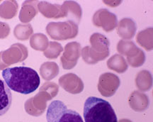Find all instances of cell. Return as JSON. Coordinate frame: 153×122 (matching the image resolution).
<instances>
[{
    "label": "cell",
    "instance_id": "3957f363",
    "mask_svg": "<svg viewBox=\"0 0 153 122\" xmlns=\"http://www.w3.org/2000/svg\"><path fill=\"white\" fill-rule=\"evenodd\" d=\"M46 119L47 122H84L78 112L69 109L60 100H54L49 104Z\"/></svg>",
    "mask_w": 153,
    "mask_h": 122
},
{
    "label": "cell",
    "instance_id": "e0dca14e",
    "mask_svg": "<svg viewBox=\"0 0 153 122\" xmlns=\"http://www.w3.org/2000/svg\"><path fill=\"white\" fill-rule=\"evenodd\" d=\"M107 67L108 69L114 70L118 73H123L128 68V64L123 56L115 54L107 60Z\"/></svg>",
    "mask_w": 153,
    "mask_h": 122
},
{
    "label": "cell",
    "instance_id": "d6986e66",
    "mask_svg": "<svg viewBox=\"0 0 153 122\" xmlns=\"http://www.w3.org/2000/svg\"><path fill=\"white\" fill-rule=\"evenodd\" d=\"M18 8L16 1H4L0 4V17L4 19H11L16 15Z\"/></svg>",
    "mask_w": 153,
    "mask_h": 122
},
{
    "label": "cell",
    "instance_id": "ba28073f",
    "mask_svg": "<svg viewBox=\"0 0 153 122\" xmlns=\"http://www.w3.org/2000/svg\"><path fill=\"white\" fill-rule=\"evenodd\" d=\"M120 85V80L117 75L111 72L102 74L99 77V89L105 96L114 94Z\"/></svg>",
    "mask_w": 153,
    "mask_h": 122
},
{
    "label": "cell",
    "instance_id": "484cf974",
    "mask_svg": "<svg viewBox=\"0 0 153 122\" xmlns=\"http://www.w3.org/2000/svg\"><path fill=\"white\" fill-rule=\"evenodd\" d=\"M145 54L144 51L139 48L137 52L134 56L126 59L127 63L133 68H139L142 66L145 62Z\"/></svg>",
    "mask_w": 153,
    "mask_h": 122
},
{
    "label": "cell",
    "instance_id": "6da1fadb",
    "mask_svg": "<svg viewBox=\"0 0 153 122\" xmlns=\"http://www.w3.org/2000/svg\"><path fill=\"white\" fill-rule=\"evenodd\" d=\"M2 77L9 89L23 94L35 92L41 83L38 72L25 66L6 68L2 71Z\"/></svg>",
    "mask_w": 153,
    "mask_h": 122
},
{
    "label": "cell",
    "instance_id": "30bf717a",
    "mask_svg": "<svg viewBox=\"0 0 153 122\" xmlns=\"http://www.w3.org/2000/svg\"><path fill=\"white\" fill-rule=\"evenodd\" d=\"M59 83L65 90L71 93H78L83 89V83L77 75L73 73H68L59 79Z\"/></svg>",
    "mask_w": 153,
    "mask_h": 122
},
{
    "label": "cell",
    "instance_id": "d4e9b609",
    "mask_svg": "<svg viewBox=\"0 0 153 122\" xmlns=\"http://www.w3.org/2000/svg\"><path fill=\"white\" fill-rule=\"evenodd\" d=\"M63 48L60 43L55 41L49 42L48 47L45 51H43V55L48 59H55L60 56L62 52Z\"/></svg>",
    "mask_w": 153,
    "mask_h": 122
},
{
    "label": "cell",
    "instance_id": "cb8c5ba5",
    "mask_svg": "<svg viewBox=\"0 0 153 122\" xmlns=\"http://www.w3.org/2000/svg\"><path fill=\"white\" fill-rule=\"evenodd\" d=\"M33 33V29L30 24H18L14 29V35L16 39L20 41H26Z\"/></svg>",
    "mask_w": 153,
    "mask_h": 122
},
{
    "label": "cell",
    "instance_id": "8fae6325",
    "mask_svg": "<svg viewBox=\"0 0 153 122\" xmlns=\"http://www.w3.org/2000/svg\"><path fill=\"white\" fill-rule=\"evenodd\" d=\"M137 30L135 22L130 18H124L118 23L117 33L123 40H130L135 36Z\"/></svg>",
    "mask_w": 153,
    "mask_h": 122
},
{
    "label": "cell",
    "instance_id": "ac0fdd59",
    "mask_svg": "<svg viewBox=\"0 0 153 122\" xmlns=\"http://www.w3.org/2000/svg\"><path fill=\"white\" fill-rule=\"evenodd\" d=\"M136 40L137 43L144 48L146 51H150L153 49V28L149 27L141 30L137 33Z\"/></svg>",
    "mask_w": 153,
    "mask_h": 122
},
{
    "label": "cell",
    "instance_id": "8992f818",
    "mask_svg": "<svg viewBox=\"0 0 153 122\" xmlns=\"http://www.w3.org/2000/svg\"><path fill=\"white\" fill-rule=\"evenodd\" d=\"M94 25L102 28L105 31L111 32L117 27L118 19L116 14L106 9H100L97 11L92 18Z\"/></svg>",
    "mask_w": 153,
    "mask_h": 122
},
{
    "label": "cell",
    "instance_id": "83f0119b",
    "mask_svg": "<svg viewBox=\"0 0 153 122\" xmlns=\"http://www.w3.org/2000/svg\"><path fill=\"white\" fill-rule=\"evenodd\" d=\"M1 54H2V51H1V52H0V70L6 69V68H7V67L2 62V60H1Z\"/></svg>",
    "mask_w": 153,
    "mask_h": 122
},
{
    "label": "cell",
    "instance_id": "44dd1931",
    "mask_svg": "<svg viewBox=\"0 0 153 122\" xmlns=\"http://www.w3.org/2000/svg\"><path fill=\"white\" fill-rule=\"evenodd\" d=\"M117 51L120 56H126L130 58L136 53L139 50V48L136 46L133 41L120 40L117 44Z\"/></svg>",
    "mask_w": 153,
    "mask_h": 122
},
{
    "label": "cell",
    "instance_id": "277c9868",
    "mask_svg": "<svg viewBox=\"0 0 153 122\" xmlns=\"http://www.w3.org/2000/svg\"><path fill=\"white\" fill-rule=\"evenodd\" d=\"M47 33L51 39L56 41H65L75 38L78 34L79 27L73 21L50 22L46 26Z\"/></svg>",
    "mask_w": 153,
    "mask_h": 122
},
{
    "label": "cell",
    "instance_id": "4316f807",
    "mask_svg": "<svg viewBox=\"0 0 153 122\" xmlns=\"http://www.w3.org/2000/svg\"><path fill=\"white\" fill-rule=\"evenodd\" d=\"M10 33V27L6 22H0V39H6Z\"/></svg>",
    "mask_w": 153,
    "mask_h": 122
},
{
    "label": "cell",
    "instance_id": "9a60e30c",
    "mask_svg": "<svg viewBox=\"0 0 153 122\" xmlns=\"http://www.w3.org/2000/svg\"><path fill=\"white\" fill-rule=\"evenodd\" d=\"M89 42L91 43L90 47L97 53L109 52V40L103 34L99 33H93L89 39Z\"/></svg>",
    "mask_w": 153,
    "mask_h": 122
},
{
    "label": "cell",
    "instance_id": "4fadbf2b",
    "mask_svg": "<svg viewBox=\"0 0 153 122\" xmlns=\"http://www.w3.org/2000/svg\"><path fill=\"white\" fill-rule=\"evenodd\" d=\"M62 6L64 9L65 17L73 21L76 24H79L82 14L81 6L74 1H65Z\"/></svg>",
    "mask_w": 153,
    "mask_h": 122
},
{
    "label": "cell",
    "instance_id": "5bb4252c",
    "mask_svg": "<svg viewBox=\"0 0 153 122\" xmlns=\"http://www.w3.org/2000/svg\"><path fill=\"white\" fill-rule=\"evenodd\" d=\"M38 1H26L22 4L19 13V20L22 23L30 22L38 14Z\"/></svg>",
    "mask_w": 153,
    "mask_h": 122
},
{
    "label": "cell",
    "instance_id": "7c38bea8",
    "mask_svg": "<svg viewBox=\"0 0 153 122\" xmlns=\"http://www.w3.org/2000/svg\"><path fill=\"white\" fill-rule=\"evenodd\" d=\"M12 103V94L4 80L0 79V117L6 114Z\"/></svg>",
    "mask_w": 153,
    "mask_h": 122
},
{
    "label": "cell",
    "instance_id": "ffe728a7",
    "mask_svg": "<svg viewBox=\"0 0 153 122\" xmlns=\"http://www.w3.org/2000/svg\"><path fill=\"white\" fill-rule=\"evenodd\" d=\"M59 66L56 62L51 61L44 62L40 68V73L41 77L45 80H51L55 78L59 74Z\"/></svg>",
    "mask_w": 153,
    "mask_h": 122
},
{
    "label": "cell",
    "instance_id": "7402d4cb",
    "mask_svg": "<svg viewBox=\"0 0 153 122\" xmlns=\"http://www.w3.org/2000/svg\"><path fill=\"white\" fill-rule=\"evenodd\" d=\"M49 41L48 37L43 33H34L30 38V45L34 50L45 51L48 47Z\"/></svg>",
    "mask_w": 153,
    "mask_h": 122
},
{
    "label": "cell",
    "instance_id": "7a4b0ae2",
    "mask_svg": "<svg viewBox=\"0 0 153 122\" xmlns=\"http://www.w3.org/2000/svg\"><path fill=\"white\" fill-rule=\"evenodd\" d=\"M85 122H118L117 117L111 104L95 97H89L84 105Z\"/></svg>",
    "mask_w": 153,
    "mask_h": 122
},
{
    "label": "cell",
    "instance_id": "9c48e42d",
    "mask_svg": "<svg viewBox=\"0 0 153 122\" xmlns=\"http://www.w3.org/2000/svg\"><path fill=\"white\" fill-rule=\"evenodd\" d=\"M38 10L43 16L48 19L65 18L64 9L62 6L59 4H51L45 1H39L38 4Z\"/></svg>",
    "mask_w": 153,
    "mask_h": 122
},
{
    "label": "cell",
    "instance_id": "5b68a950",
    "mask_svg": "<svg viewBox=\"0 0 153 122\" xmlns=\"http://www.w3.org/2000/svg\"><path fill=\"white\" fill-rule=\"evenodd\" d=\"M63 50L64 52L60 58V62L63 69H72L76 66L81 56V45L76 41L70 42L66 44Z\"/></svg>",
    "mask_w": 153,
    "mask_h": 122
},
{
    "label": "cell",
    "instance_id": "2e32d148",
    "mask_svg": "<svg viewBox=\"0 0 153 122\" xmlns=\"http://www.w3.org/2000/svg\"><path fill=\"white\" fill-rule=\"evenodd\" d=\"M110 52L99 53L94 51L90 46H86L81 50L82 59L86 63L94 65L101 60H104L109 56Z\"/></svg>",
    "mask_w": 153,
    "mask_h": 122
},
{
    "label": "cell",
    "instance_id": "52a82bcc",
    "mask_svg": "<svg viewBox=\"0 0 153 122\" xmlns=\"http://www.w3.org/2000/svg\"><path fill=\"white\" fill-rule=\"evenodd\" d=\"M28 55L27 48L21 43H15L11 46L2 51L1 60L8 67L12 64L22 62L27 58Z\"/></svg>",
    "mask_w": 153,
    "mask_h": 122
},
{
    "label": "cell",
    "instance_id": "603a6c76",
    "mask_svg": "<svg viewBox=\"0 0 153 122\" xmlns=\"http://www.w3.org/2000/svg\"><path fill=\"white\" fill-rule=\"evenodd\" d=\"M152 75L148 70H143L140 71L135 78V83L140 89L148 90L152 85Z\"/></svg>",
    "mask_w": 153,
    "mask_h": 122
}]
</instances>
